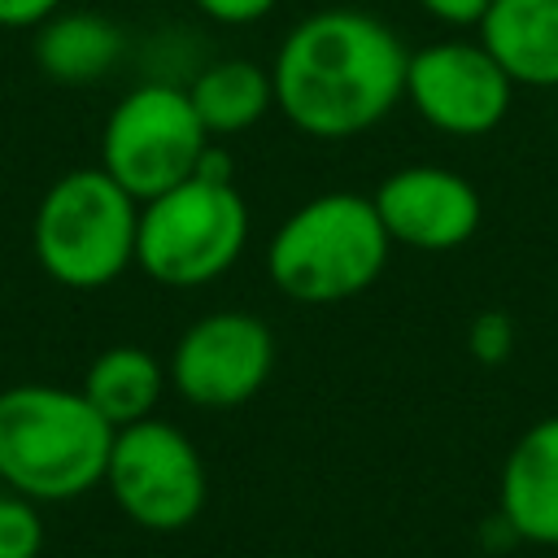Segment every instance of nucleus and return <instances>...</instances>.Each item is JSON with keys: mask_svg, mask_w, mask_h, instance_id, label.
Segmentation results:
<instances>
[{"mask_svg": "<svg viewBox=\"0 0 558 558\" xmlns=\"http://www.w3.org/2000/svg\"><path fill=\"white\" fill-rule=\"evenodd\" d=\"M410 52L362 9H318L275 48V109L310 140H353L405 100Z\"/></svg>", "mask_w": 558, "mask_h": 558, "instance_id": "f257e3e1", "label": "nucleus"}, {"mask_svg": "<svg viewBox=\"0 0 558 558\" xmlns=\"http://www.w3.org/2000/svg\"><path fill=\"white\" fill-rule=\"evenodd\" d=\"M113 427L61 384H13L0 392V488L39 506L74 501L105 484Z\"/></svg>", "mask_w": 558, "mask_h": 558, "instance_id": "f03ea898", "label": "nucleus"}, {"mask_svg": "<svg viewBox=\"0 0 558 558\" xmlns=\"http://www.w3.org/2000/svg\"><path fill=\"white\" fill-rule=\"evenodd\" d=\"M392 240L362 192H323L296 205L266 240V279L296 305H336L375 288Z\"/></svg>", "mask_w": 558, "mask_h": 558, "instance_id": "7ed1b4c3", "label": "nucleus"}, {"mask_svg": "<svg viewBox=\"0 0 558 558\" xmlns=\"http://www.w3.org/2000/svg\"><path fill=\"white\" fill-rule=\"evenodd\" d=\"M140 201L100 166L57 174L31 218L39 270L74 292H96L135 266Z\"/></svg>", "mask_w": 558, "mask_h": 558, "instance_id": "20e7f679", "label": "nucleus"}, {"mask_svg": "<svg viewBox=\"0 0 558 558\" xmlns=\"http://www.w3.org/2000/svg\"><path fill=\"white\" fill-rule=\"evenodd\" d=\"M248 244V205L231 174L196 170L179 187L140 205L135 266L161 288H205L222 279Z\"/></svg>", "mask_w": 558, "mask_h": 558, "instance_id": "39448f33", "label": "nucleus"}, {"mask_svg": "<svg viewBox=\"0 0 558 558\" xmlns=\"http://www.w3.org/2000/svg\"><path fill=\"white\" fill-rule=\"evenodd\" d=\"M209 144L214 135L196 118L187 87L140 83L100 126V170L144 205L192 179Z\"/></svg>", "mask_w": 558, "mask_h": 558, "instance_id": "423d86ee", "label": "nucleus"}, {"mask_svg": "<svg viewBox=\"0 0 558 558\" xmlns=\"http://www.w3.org/2000/svg\"><path fill=\"white\" fill-rule=\"evenodd\" d=\"M105 488L135 527L179 532L205 510L209 475L192 436L153 414L113 432Z\"/></svg>", "mask_w": 558, "mask_h": 558, "instance_id": "0eeeda50", "label": "nucleus"}, {"mask_svg": "<svg viewBox=\"0 0 558 558\" xmlns=\"http://www.w3.org/2000/svg\"><path fill=\"white\" fill-rule=\"evenodd\" d=\"M275 371V331L248 310L196 318L170 349V388L196 410H235L253 401Z\"/></svg>", "mask_w": 558, "mask_h": 558, "instance_id": "6e6552de", "label": "nucleus"}, {"mask_svg": "<svg viewBox=\"0 0 558 558\" xmlns=\"http://www.w3.org/2000/svg\"><path fill=\"white\" fill-rule=\"evenodd\" d=\"M405 100L432 131L475 140L497 131L510 113L514 78L480 39H440L410 52Z\"/></svg>", "mask_w": 558, "mask_h": 558, "instance_id": "1a4fd4ad", "label": "nucleus"}, {"mask_svg": "<svg viewBox=\"0 0 558 558\" xmlns=\"http://www.w3.org/2000/svg\"><path fill=\"white\" fill-rule=\"evenodd\" d=\"M371 201L388 240L414 253H453L484 222V201L475 183L436 161L397 166L392 174H384Z\"/></svg>", "mask_w": 558, "mask_h": 558, "instance_id": "9d476101", "label": "nucleus"}, {"mask_svg": "<svg viewBox=\"0 0 558 558\" xmlns=\"http://www.w3.org/2000/svg\"><path fill=\"white\" fill-rule=\"evenodd\" d=\"M497 514L514 541L558 549V414L536 418L510 445L497 480Z\"/></svg>", "mask_w": 558, "mask_h": 558, "instance_id": "9b49d317", "label": "nucleus"}, {"mask_svg": "<svg viewBox=\"0 0 558 558\" xmlns=\"http://www.w3.org/2000/svg\"><path fill=\"white\" fill-rule=\"evenodd\" d=\"M475 31L514 87H558V0H493Z\"/></svg>", "mask_w": 558, "mask_h": 558, "instance_id": "f8f14e48", "label": "nucleus"}, {"mask_svg": "<svg viewBox=\"0 0 558 558\" xmlns=\"http://www.w3.org/2000/svg\"><path fill=\"white\" fill-rule=\"evenodd\" d=\"M126 52V35L113 17L74 9L52 13L44 26H35V65L65 87L100 83Z\"/></svg>", "mask_w": 558, "mask_h": 558, "instance_id": "ddd939ff", "label": "nucleus"}, {"mask_svg": "<svg viewBox=\"0 0 558 558\" xmlns=\"http://www.w3.org/2000/svg\"><path fill=\"white\" fill-rule=\"evenodd\" d=\"M166 384H170V375H166V366L148 349H140V344H109V349H100L87 362L78 388L100 410V418L118 432V427H131L140 418H153Z\"/></svg>", "mask_w": 558, "mask_h": 558, "instance_id": "4468645a", "label": "nucleus"}, {"mask_svg": "<svg viewBox=\"0 0 558 558\" xmlns=\"http://www.w3.org/2000/svg\"><path fill=\"white\" fill-rule=\"evenodd\" d=\"M187 96L209 135H240L275 109V78L270 65H257L248 57H222L187 83Z\"/></svg>", "mask_w": 558, "mask_h": 558, "instance_id": "2eb2a0df", "label": "nucleus"}, {"mask_svg": "<svg viewBox=\"0 0 558 558\" xmlns=\"http://www.w3.org/2000/svg\"><path fill=\"white\" fill-rule=\"evenodd\" d=\"M39 554H44L39 501L0 488V558H39Z\"/></svg>", "mask_w": 558, "mask_h": 558, "instance_id": "dca6fc26", "label": "nucleus"}, {"mask_svg": "<svg viewBox=\"0 0 558 558\" xmlns=\"http://www.w3.org/2000/svg\"><path fill=\"white\" fill-rule=\"evenodd\" d=\"M514 318L506 310H484L471 318L466 327V349L480 366H501L510 353H514Z\"/></svg>", "mask_w": 558, "mask_h": 558, "instance_id": "f3484780", "label": "nucleus"}, {"mask_svg": "<svg viewBox=\"0 0 558 558\" xmlns=\"http://www.w3.org/2000/svg\"><path fill=\"white\" fill-rule=\"evenodd\" d=\"M192 4L218 26H253L279 9V0H192Z\"/></svg>", "mask_w": 558, "mask_h": 558, "instance_id": "a211bd4d", "label": "nucleus"}, {"mask_svg": "<svg viewBox=\"0 0 558 558\" xmlns=\"http://www.w3.org/2000/svg\"><path fill=\"white\" fill-rule=\"evenodd\" d=\"M65 0H0V26L4 31H35L52 13H61Z\"/></svg>", "mask_w": 558, "mask_h": 558, "instance_id": "6ab92c4d", "label": "nucleus"}, {"mask_svg": "<svg viewBox=\"0 0 558 558\" xmlns=\"http://www.w3.org/2000/svg\"><path fill=\"white\" fill-rule=\"evenodd\" d=\"M493 0H418V9L427 17H436L440 26H480Z\"/></svg>", "mask_w": 558, "mask_h": 558, "instance_id": "aec40b11", "label": "nucleus"}]
</instances>
